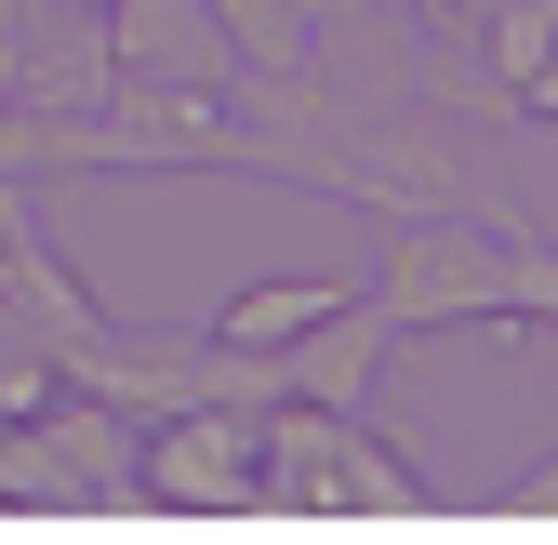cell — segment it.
<instances>
[{
  "mask_svg": "<svg viewBox=\"0 0 558 545\" xmlns=\"http://www.w3.org/2000/svg\"><path fill=\"white\" fill-rule=\"evenodd\" d=\"M332 306H345V280H266V293L227 306V347H279V332H306V319H332Z\"/></svg>",
  "mask_w": 558,
  "mask_h": 545,
  "instance_id": "obj_1",
  "label": "cell"
}]
</instances>
